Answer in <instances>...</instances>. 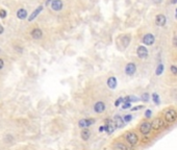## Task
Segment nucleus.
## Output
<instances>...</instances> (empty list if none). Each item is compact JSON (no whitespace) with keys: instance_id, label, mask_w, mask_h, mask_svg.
<instances>
[{"instance_id":"nucleus-1","label":"nucleus","mask_w":177,"mask_h":150,"mask_svg":"<svg viewBox=\"0 0 177 150\" xmlns=\"http://www.w3.org/2000/svg\"><path fill=\"white\" fill-rule=\"evenodd\" d=\"M125 140L129 145L136 146L139 143V137L135 131H127L125 133Z\"/></svg>"},{"instance_id":"nucleus-2","label":"nucleus","mask_w":177,"mask_h":150,"mask_svg":"<svg viewBox=\"0 0 177 150\" xmlns=\"http://www.w3.org/2000/svg\"><path fill=\"white\" fill-rule=\"evenodd\" d=\"M165 119H166V121L169 122V123L175 122L176 119H177V113H176V111L173 110V108L167 110V111H166V113H165Z\"/></svg>"},{"instance_id":"nucleus-3","label":"nucleus","mask_w":177,"mask_h":150,"mask_svg":"<svg viewBox=\"0 0 177 150\" xmlns=\"http://www.w3.org/2000/svg\"><path fill=\"white\" fill-rule=\"evenodd\" d=\"M115 130H116V125H115L114 121L109 120V119L104 120V131L107 134H112V133H114Z\"/></svg>"},{"instance_id":"nucleus-4","label":"nucleus","mask_w":177,"mask_h":150,"mask_svg":"<svg viewBox=\"0 0 177 150\" xmlns=\"http://www.w3.org/2000/svg\"><path fill=\"white\" fill-rule=\"evenodd\" d=\"M151 130V123L148 121H143L140 125V132L144 135H147Z\"/></svg>"},{"instance_id":"nucleus-5","label":"nucleus","mask_w":177,"mask_h":150,"mask_svg":"<svg viewBox=\"0 0 177 150\" xmlns=\"http://www.w3.org/2000/svg\"><path fill=\"white\" fill-rule=\"evenodd\" d=\"M94 123H95V119H93V118H90V119H80L78 121V126L82 129V128L90 127V126H92Z\"/></svg>"},{"instance_id":"nucleus-6","label":"nucleus","mask_w":177,"mask_h":150,"mask_svg":"<svg viewBox=\"0 0 177 150\" xmlns=\"http://www.w3.org/2000/svg\"><path fill=\"white\" fill-rule=\"evenodd\" d=\"M163 126H164V120L161 118H155L151 123V129L157 131L163 128Z\"/></svg>"},{"instance_id":"nucleus-7","label":"nucleus","mask_w":177,"mask_h":150,"mask_svg":"<svg viewBox=\"0 0 177 150\" xmlns=\"http://www.w3.org/2000/svg\"><path fill=\"white\" fill-rule=\"evenodd\" d=\"M106 106H105V103L103 101H98L94 104V112L97 113V114H102L104 113Z\"/></svg>"},{"instance_id":"nucleus-8","label":"nucleus","mask_w":177,"mask_h":150,"mask_svg":"<svg viewBox=\"0 0 177 150\" xmlns=\"http://www.w3.org/2000/svg\"><path fill=\"white\" fill-rule=\"evenodd\" d=\"M136 71H137V66H136L135 63H128L126 65V67H125V73L127 75H129V76L134 75L136 73Z\"/></svg>"},{"instance_id":"nucleus-9","label":"nucleus","mask_w":177,"mask_h":150,"mask_svg":"<svg viewBox=\"0 0 177 150\" xmlns=\"http://www.w3.org/2000/svg\"><path fill=\"white\" fill-rule=\"evenodd\" d=\"M137 54H138V56L140 57V59L144 60L148 56V50H147V48L145 47V46H139L138 49H137Z\"/></svg>"},{"instance_id":"nucleus-10","label":"nucleus","mask_w":177,"mask_h":150,"mask_svg":"<svg viewBox=\"0 0 177 150\" xmlns=\"http://www.w3.org/2000/svg\"><path fill=\"white\" fill-rule=\"evenodd\" d=\"M114 123L116 125V128H123L125 126V122L123 120V117H121L120 115H116L114 117Z\"/></svg>"},{"instance_id":"nucleus-11","label":"nucleus","mask_w":177,"mask_h":150,"mask_svg":"<svg viewBox=\"0 0 177 150\" xmlns=\"http://www.w3.org/2000/svg\"><path fill=\"white\" fill-rule=\"evenodd\" d=\"M154 41H155V38H154V36H153V34H151V33H147V34H145V36L143 37V43L145 45H147V46L153 45Z\"/></svg>"},{"instance_id":"nucleus-12","label":"nucleus","mask_w":177,"mask_h":150,"mask_svg":"<svg viewBox=\"0 0 177 150\" xmlns=\"http://www.w3.org/2000/svg\"><path fill=\"white\" fill-rule=\"evenodd\" d=\"M155 23L158 26H164V25H166V23H167V18H166L165 15H161V14L157 15L155 18Z\"/></svg>"},{"instance_id":"nucleus-13","label":"nucleus","mask_w":177,"mask_h":150,"mask_svg":"<svg viewBox=\"0 0 177 150\" xmlns=\"http://www.w3.org/2000/svg\"><path fill=\"white\" fill-rule=\"evenodd\" d=\"M64 6V3L62 0H53L51 3V7L53 10H61Z\"/></svg>"},{"instance_id":"nucleus-14","label":"nucleus","mask_w":177,"mask_h":150,"mask_svg":"<svg viewBox=\"0 0 177 150\" xmlns=\"http://www.w3.org/2000/svg\"><path fill=\"white\" fill-rule=\"evenodd\" d=\"M30 34H31V37L34 38L35 40H39V39H41L43 37V31L40 28H35V29L31 30Z\"/></svg>"},{"instance_id":"nucleus-15","label":"nucleus","mask_w":177,"mask_h":150,"mask_svg":"<svg viewBox=\"0 0 177 150\" xmlns=\"http://www.w3.org/2000/svg\"><path fill=\"white\" fill-rule=\"evenodd\" d=\"M113 149L114 150H129V148L122 142H116L113 144Z\"/></svg>"},{"instance_id":"nucleus-16","label":"nucleus","mask_w":177,"mask_h":150,"mask_svg":"<svg viewBox=\"0 0 177 150\" xmlns=\"http://www.w3.org/2000/svg\"><path fill=\"white\" fill-rule=\"evenodd\" d=\"M90 137H91V131L90 129H87V128H82L81 132H80V138H81V140L82 141H87L88 139H90Z\"/></svg>"},{"instance_id":"nucleus-17","label":"nucleus","mask_w":177,"mask_h":150,"mask_svg":"<svg viewBox=\"0 0 177 150\" xmlns=\"http://www.w3.org/2000/svg\"><path fill=\"white\" fill-rule=\"evenodd\" d=\"M106 84H107V87L109 89H116V87H117V79H116V77H113V76L109 77L107 79Z\"/></svg>"},{"instance_id":"nucleus-18","label":"nucleus","mask_w":177,"mask_h":150,"mask_svg":"<svg viewBox=\"0 0 177 150\" xmlns=\"http://www.w3.org/2000/svg\"><path fill=\"white\" fill-rule=\"evenodd\" d=\"M42 10H43V6H42V5H40L38 8H36V10H35V11H32V14H31V15H30V17L28 18V20H29V21H32V20H34L35 18H37V16H38V15L41 13Z\"/></svg>"},{"instance_id":"nucleus-19","label":"nucleus","mask_w":177,"mask_h":150,"mask_svg":"<svg viewBox=\"0 0 177 150\" xmlns=\"http://www.w3.org/2000/svg\"><path fill=\"white\" fill-rule=\"evenodd\" d=\"M17 17H18L19 19H21V20L26 19V17H27V11H26V9L20 8V9L17 11Z\"/></svg>"},{"instance_id":"nucleus-20","label":"nucleus","mask_w":177,"mask_h":150,"mask_svg":"<svg viewBox=\"0 0 177 150\" xmlns=\"http://www.w3.org/2000/svg\"><path fill=\"white\" fill-rule=\"evenodd\" d=\"M121 42H122L123 44V47L126 48L127 46L129 45V42H130V37L128 36V34H125V36L122 37V39H121Z\"/></svg>"},{"instance_id":"nucleus-21","label":"nucleus","mask_w":177,"mask_h":150,"mask_svg":"<svg viewBox=\"0 0 177 150\" xmlns=\"http://www.w3.org/2000/svg\"><path fill=\"white\" fill-rule=\"evenodd\" d=\"M164 70H165V66H164L163 64H159V65L157 66V68H156L155 74H156L157 76H159V75H161V73L164 72Z\"/></svg>"},{"instance_id":"nucleus-22","label":"nucleus","mask_w":177,"mask_h":150,"mask_svg":"<svg viewBox=\"0 0 177 150\" xmlns=\"http://www.w3.org/2000/svg\"><path fill=\"white\" fill-rule=\"evenodd\" d=\"M152 99H153V101H154L155 104H159V97H158V95L156 93L152 94Z\"/></svg>"},{"instance_id":"nucleus-23","label":"nucleus","mask_w":177,"mask_h":150,"mask_svg":"<svg viewBox=\"0 0 177 150\" xmlns=\"http://www.w3.org/2000/svg\"><path fill=\"white\" fill-rule=\"evenodd\" d=\"M123 120H124V122H125V123L130 122V121L132 120V116H131V115H125V116L123 117Z\"/></svg>"},{"instance_id":"nucleus-24","label":"nucleus","mask_w":177,"mask_h":150,"mask_svg":"<svg viewBox=\"0 0 177 150\" xmlns=\"http://www.w3.org/2000/svg\"><path fill=\"white\" fill-rule=\"evenodd\" d=\"M142 100L145 101V102L149 101V94H148V93H144V94L142 95Z\"/></svg>"},{"instance_id":"nucleus-25","label":"nucleus","mask_w":177,"mask_h":150,"mask_svg":"<svg viewBox=\"0 0 177 150\" xmlns=\"http://www.w3.org/2000/svg\"><path fill=\"white\" fill-rule=\"evenodd\" d=\"M122 102H123V98H122V97H119V98L116 100V102H115V105H116V106H119Z\"/></svg>"},{"instance_id":"nucleus-26","label":"nucleus","mask_w":177,"mask_h":150,"mask_svg":"<svg viewBox=\"0 0 177 150\" xmlns=\"http://www.w3.org/2000/svg\"><path fill=\"white\" fill-rule=\"evenodd\" d=\"M170 70H171V72H172L174 75H177V67H176V66H171Z\"/></svg>"},{"instance_id":"nucleus-27","label":"nucleus","mask_w":177,"mask_h":150,"mask_svg":"<svg viewBox=\"0 0 177 150\" xmlns=\"http://www.w3.org/2000/svg\"><path fill=\"white\" fill-rule=\"evenodd\" d=\"M5 17H6V11L4 9H0V18L4 19Z\"/></svg>"},{"instance_id":"nucleus-28","label":"nucleus","mask_w":177,"mask_h":150,"mask_svg":"<svg viewBox=\"0 0 177 150\" xmlns=\"http://www.w3.org/2000/svg\"><path fill=\"white\" fill-rule=\"evenodd\" d=\"M131 104H130V102H124V104L122 105V108L123 110H127V108H130Z\"/></svg>"},{"instance_id":"nucleus-29","label":"nucleus","mask_w":177,"mask_h":150,"mask_svg":"<svg viewBox=\"0 0 177 150\" xmlns=\"http://www.w3.org/2000/svg\"><path fill=\"white\" fill-rule=\"evenodd\" d=\"M151 114H152V112H151L150 110H147V111H146V113H145V116H146V118H150V117H151Z\"/></svg>"},{"instance_id":"nucleus-30","label":"nucleus","mask_w":177,"mask_h":150,"mask_svg":"<svg viewBox=\"0 0 177 150\" xmlns=\"http://www.w3.org/2000/svg\"><path fill=\"white\" fill-rule=\"evenodd\" d=\"M141 108H144L143 105H139V106H135V107H132L131 111H138V110H141Z\"/></svg>"},{"instance_id":"nucleus-31","label":"nucleus","mask_w":177,"mask_h":150,"mask_svg":"<svg viewBox=\"0 0 177 150\" xmlns=\"http://www.w3.org/2000/svg\"><path fill=\"white\" fill-rule=\"evenodd\" d=\"M4 67V62H3V60L2 59H0V70Z\"/></svg>"},{"instance_id":"nucleus-32","label":"nucleus","mask_w":177,"mask_h":150,"mask_svg":"<svg viewBox=\"0 0 177 150\" xmlns=\"http://www.w3.org/2000/svg\"><path fill=\"white\" fill-rule=\"evenodd\" d=\"M103 131H104V125H102V126L99 127V132H103Z\"/></svg>"},{"instance_id":"nucleus-33","label":"nucleus","mask_w":177,"mask_h":150,"mask_svg":"<svg viewBox=\"0 0 177 150\" xmlns=\"http://www.w3.org/2000/svg\"><path fill=\"white\" fill-rule=\"evenodd\" d=\"M3 31H4V28H3V26L1 24H0V34L3 33Z\"/></svg>"},{"instance_id":"nucleus-34","label":"nucleus","mask_w":177,"mask_h":150,"mask_svg":"<svg viewBox=\"0 0 177 150\" xmlns=\"http://www.w3.org/2000/svg\"><path fill=\"white\" fill-rule=\"evenodd\" d=\"M173 44H174V46H176V47H177V37H175V38H174Z\"/></svg>"},{"instance_id":"nucleus-35","label":"nucleus","mask_w":177,"mask_h":150,"mask_svg":"<svg viewBox=\"0 0 177 150\" xmlns=\"http://www.w3.org/2000/svg\"><path fill=\"white\" fill-rule=\"evenodd\" d=\"M51 1H53V0H47V2H46V3H47V4H49Z\"/></svg>"},{"instance_id":"nucleus-36","label":"nucleus","mask_w":177,"mask_h":150,"mask_svg":"<svg viewBox=\"0 0 177 150\" xmlns=\"http://www.w3.org/2000/svg\"><path fill=\"white\" fill-rule=\"evenodd\" d=\"M175 18L177 19V8H176V11H175Z\"/></svg>"}]
</instances>
